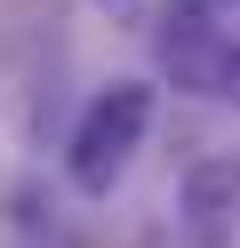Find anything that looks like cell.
Returning a JSON list of instances; mask_svg holds the SVG:
<instances>
[{"label": "cell", "mask_w": 240, "mask_h": 248, "mask_svg": "<svg viewBox=\"0 0 240 248\" xmlns=\"http://www.w3.org/2000/svg\"><path fill=\"white\" fill-rule=\"evenodd\" d=\"M144 128H152V88H144V80H120V88H104V96L88 104V120L72 128V152H64L72 184H80V192H112V176L136 160Z\"/></svg>", "instance_id": "obj_1"}, {"label": "cell", "mask_w": 240, "mask_h": 248, "mask_svg": "<svg viewBox=\"0 0 240 248\" xmlns=\"http://www.w3.org/2000/svg\"><path fill=\"white\" fill-rule=\"evenodd\" d=\"M224 48H232V32L208 40L200 8L168 16V64H176V80H184V88H208V96H216V88H224Z\"/></svg>", "instance_id": "obj_2"}, {"label": "cell", "mask_w": 240, "mask_h": 248, "mask_svg": "<svg viewBox=\"0 0 240 248\" xmlns=\"http://www.w3.org/2000/svg\"><path fill=\"white\" fill-rule=\"evenodd\" d=\"M184 216L200 232H224V216H240V160L192 168V176H184Z\"/></svg>", "instance_id": "obj_3"}, {"label": "cell", "mask_w": 240, "mask_h": 248, "mask_svg": "<svg viewBox=\"0 0 240 248\" xmlns=\"http://www.w3.org/2000/svg\"><path fill=\"white\" fill-rule=\"evenodd\" d=\"M216 96L240 104V32H232V48H224V88H216Z\"/></svg>", "instance_id": "obj_4"}, {"label": "cell", "mask_w": 240, "mask_h": 248, "mask_svg": "<svg viewBox=\"0 0 240 248\" xmlns=\"http://www.w3.org/2000/svg\"><path fill=\"white\" fill-rule=\"evenodd\" d=\"M224 8H240V0H224Z\"/></svg>", "instance_id": "obj_5"}]
</instances>
